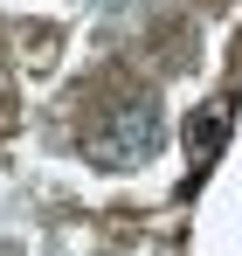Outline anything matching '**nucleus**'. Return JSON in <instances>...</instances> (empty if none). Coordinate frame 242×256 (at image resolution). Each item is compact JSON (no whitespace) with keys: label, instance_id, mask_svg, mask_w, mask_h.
Returning <instances> with one entry per match:
<instances>
[{"label":"nucleus","instance_id":"1","mask_svg":"<svg viewBox=\"0 0 242 256\" xmlns=\"http://www.w3.org/2000/svg\"><path fill=\"white\" fill-rule=\"evenodd\" d=\"M152 146H160V104H118L111 125L90 138V152H97L104 166H132V160H146Z\"/></svg>","mask_w":242,"mask_h":256},{"label":"nucleus","instance_id":"2","mask_svg":"<svg viewBox=\"0 0 242 256\" xmlns=\"http://www.w3.org/2000/svg\"><path fill=\"white\" fill-rule=\"evenodd\" d=\"M194 146L214 152V146H222V118H201V125H194Z\"/></svg>","mask_w":242,"mask_h":256}]
</instances>
